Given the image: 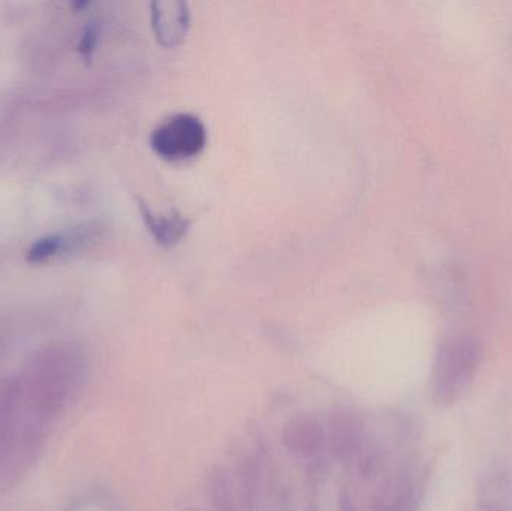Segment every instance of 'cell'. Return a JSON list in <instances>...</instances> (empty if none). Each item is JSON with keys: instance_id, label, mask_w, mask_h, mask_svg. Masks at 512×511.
<instances>
[{"instance_id": "obj_4", "label": "cell", "mask_w": 512, "mask_h": 511, "mask_svg": "<svg viewBox=\"0 0 512 511\" xmlns=\"http://www.w3.org/2000/svg\"><path fill=\"white\" fill-rule=\"evenodd\" d=\"M477 511H512V461L490 459L475 480Z\"/></svg>"}, {"instance_id": "obj_3", "label": "cell", "mask_w": 512, "mask_h": 511, "mask_svg": "<svg viewBox=\"0 0 512 511\" xmlns=\"http://www.w3.org/2000/svg\"><path fill=\"white\" fill-rule=\"evenodd\" d=\"M150 143L158 155L170 161L192 158L206 146V126L192 114H176L153 131Z\"/></svg>"}, {"instance_id": "obj_8", "label": "cell", "mask_w": 512, "mask_h": 511, "mask_svg": "<svg viewBox=\"0 0 512 511\" xmlns=\"http://www.w3.org/2000/svg\"><path fill=\"white\" fill-rule=\"evenodd\" d=\"M420 495L408 477L388 480L373 498L370 511H418Z\"/></svg>"}, {"instance_id": "obj_7", "label": "cell", "mask_w": 512, "mask_h": 511, "mask_svg": "<svg viewBox=\"0 0 512 511\" xmlns=\"http://www.w3.org/2000/svg\"><path fill=\"white\" fill-rule=\"evenodd\" d=\"M189 26L186 3H153V27L159 41L164 45H176L185 38Z\"/></svg>"}, {"instance_id": "obj_13", "label": "cell", "mask_w": 512, "mask_h": 511, "mask_svg": "<svg viewBox=\"0 0 512 511\" xmlns=\"http://www.w3.org/2000/svg\"><path fill=\"white\" fill-rule=\"evenodd\" d=\"M340 511H355L354 503H352L351 495L343 491L340 494Z\"/></svg>"}, {"instance_id": "obj_2", "label": "cell", "mask_w": 512, "mask_h": 511, "mask_svg": "<svg viewBox=\"0 0 512 511\" xmlns=\"http://www.w3.org/2000/svg\"><path fill=\"white\" fill-rule=\"evenodd\" d=\"M484 348L480 339L471 335H451L445 338L436 351L430 393L439 407H453L465 398L475 383Z\"/></svg>"}, {"instance_id": "obj_9", "label": "cell", "mask_w": 512, "mask_h": 511, "mask_svg": "<svg viewBox=\"0 0 512 511\" xmlns=\"http://www.w3.org/2000/svg\"><path fill=\"white\" fill-rule=\"evenodd\" d=\"M138 206H140V212L144 221H146L147 228L161 245H174L185 236L189 227L188 219L182 218L176 213L155 215L146 204L140 203Z\"/></svg>"}, {"instance_id": "obj_6", "label": "cell", "mask_w": 512, "mask_h": 511, "mask_svg": "<svg viewBox=\"0 0 512 511\" xmlns=\"http://www.w3.org/2000/svg\"><path fill=\"white\" fill-rule=\"evenodd\" d=\"M324 441L325 434L321 423L310 414H297L283 426V446L294 455H316L324 446Z\"/></svg>"}, {"instance_id": "obj_10", "label": "cell", "mask_w": 512, "mask_h": 511, "mask_svg": "<svg viewBox=\"0 0 512 511\" xmlns=\"http://www.w3.org/2000/svg\"><path fill=\"white\" fill-rule=\"evenodd\" d=\"M206 494L215 511H236V483L227 468L216 465L209 471Z\"/></svg>"}, {"instance_id": "obj_5", "label": "cell", "mask_w": 512, "mask_h": 511, "mask_svg": "<svg viewBox=\"0 0 512 511\" xmlns=\"http://www.w3.org/2000/svg\"><path fill=\"white\" fill-rule=\"evenodd\" d=\"M328 441L336 461H354L364 450L363 419L346 408L333 411L328 422Z\"/></svg>"}, {"instance_id": "obj_11", "label": "cell", "mask_w": 512, "mask_h": 511, "mask_svg": "<svg viewBox=\"0 0 512 511\" xmlns=\"http://www.w3.org/2000/svg\"><path fill=\"white\" fill-rule=\"evenodd\" d=\"M63 255H72L68 231L39 237L29 246L24 258H26L27 263L39 266V264L50 263V261L63 257Z\"/></svg>"}, {"instance_id": "obj_12", "label": "cell", "mask_w": 512, "mask_h": 511, "mask_svg": "<svg viewBox=\"0 0 512 511\" xmlns=\"http://www.w3.org/2000/svg\"><path fill=\"white\" fill-rule=\"evenodd\" d=\"M96 42H98V27L90 24L86 27L83 35H81L80 42H78V51H80L81 56L90 57V54L95 50Z\"/></svg>"}, {"instance_id": "obj_1", "label": "cell", "mask_w": 512, "mask_h": 511, "mask_svg": "<svg viewBox=\"0 0 512 511\" xmlns=\"http://www.w3.org/2000/svg\"><path fill=\"white\" fill-rule=\"evenodd\" d=\"M87 377L83 348L54 342L0 384V483L17 485L35 467L57 422Z\"/></svg>"}]
</instances>
